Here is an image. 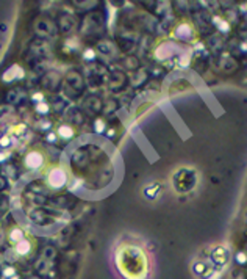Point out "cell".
<instances>
[{"instance_id": "1", "label": "cell", "mask_w": 247, "mask_h": 279, "mask_svg": "<svg viewBox=\"0 0 247 279\" xmlns=\"http://www.w3.org/2000/svg\"><path fill=\"white\" fill-rule=\"evenodd\" d=\"M46 155L42 151L39 149H31V151L25 155L24 158V163H25V168L27 169H31V171H36V169H41L42 166L46 165Z\"/></svg>"}, {"instance_id": "2", "label": "cell", "mask_w": 247, "mask_h": 279, "mask_svg": "<svg viewBox=\"0 0 247 279\" xmlns=\"http://www.w3.org/2000/svg\"><path fill=\"white\" fill-rule=\"evenodd\" d=\"M46 180L52 188H61L64 184H66L68 176H66V173H64V169L57 166V168H52L46 174Z\"/></svg>"}, {"instance_id": "3", "label": "cell", "mask_w": 247, "mask_h": 279, "mask_svg": "<svg viewBox=\"0 0 247 279\" xmlns=\"http://www.w3.org/2000/svg\"><path fill=\"white\" fill-rule=\"evenodd\" d=\"M25 237H27V235H25V232L22 229H20L19 226H13L11 229H9V232H8V243L16 246L19 242H22Z\"/></svg>"}, {"instance_id": "4", "label": "cell", "mask_w": 247, "mask_h": 279, "mask_svg": "<svg viewBox=\"0 0 247 279\" xmlns=\"http://www.w3.org/2000/svg\"><path fill=\"white\" fill-rule=\"evenodd\" d=\"M16 253H17V256H22V257H25V256H28L30 253H31V250H33V242H31L28 237H25L22 242H19L16 246Z\"/></svg>"}, {"instance_id": "5", "label": "cell", "mask_w": 247, "mask_h": 279, "mask_svg": "<svg viewBox=\"0 0 247 279\" xmlns=\"http://www.w3.org/2000/svg\"><path fill=\"white\" fill-rule=\"evenodd\" d=\"M57 134H58L61 138H64V140H69V138H72V137L75 135V131H74V129H72L71 126H68V124H63V126H60V127H58Z\"/></svg>"}, {"instance_id": "6", "label": "cell", "mask_w": 247, "mask_h": 279, "mask_svg": "<svg viewBox=\"0 0 247 279\" xmlns=\"http://www.w3.org/2000/svg\"><path fill=\"white\" fill-rule=\"evenodd\" d=\"M38 112H42V113H47L49 109H47V105H39L38 107Z\"/></svg>"}]
</instances>
